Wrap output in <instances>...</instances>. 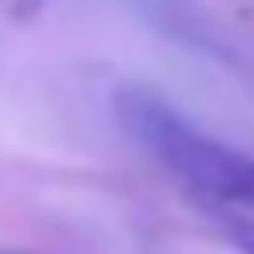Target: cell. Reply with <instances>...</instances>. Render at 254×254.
<instances>
[{"label": "cell", "mask_w": 254, "mask_h": 254, "mask_svg": "<svg viewBox=\"0 0 254 254\" xmlns=\"http://www.w3.org/2000/svg\"><path fill=\"white\" fill-rule=\"evenodd\" d=\"M14 10H19V19H29V14L43 10V0H14Z\"/></svg>", "instance_id": "3957f363"}, {"label": "cell", "mask_w": 254, "mask_h": 254, "mask_svg": "<svg viewBox=\"0 0 254 254\" xmlns=\"http://www.w3.org/2000/svg\"><path fill=\"white\" fill-rule=\"evenodd\" d=\"M240 211H254V168H250V183H245V201H240Z\"/></svg>", "instance_id": "277c9868"}, {"label": "cell", "mask_w": 254, "mask_h": 254, "mask_svg": "<svg viewBox=\"0 0 254 254\" xmlns=\"http://www.w3.org/2000/svg\"><path fill=\"white\" fill-rule=\"evenodd\" d=\"M115 115L129 129V139L139 144L187 197H197L211 211H235L245 201V183H250L254 158L221 144V139H211L206 129H197L158 91H149V86L115 91Z\"/></svg>", "instance_id": "6da1fadb"}, {"label": "cell", "mask_w": 254, "mask_h": 254, "mask_svg": "<svg viewBox=\"0 0 254 254\" xmlns=\"http://www.w3.org/2000/svg\"><path fill=\"white\" fill-rule=\"evenodd\" d=\"M216 221L240 254H254V211H216Z\"/></svg>", "instance_id": "7a4b0ae2"}]
</instances>
